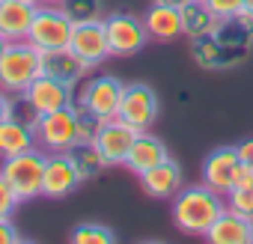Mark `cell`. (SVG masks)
Returning <instances> with one entry per match:
<instances>
[{
	"label": "cell",
	"instance_id": "1",
	"mask_svg": "<svg viewBox=\"0 0 253 244\" xmlns=\"http://www.w3.org/2000/svg\"><path fill=\"white\" fill-rule=\"evenodd\" d=\"M253 51V15L241 12L238 18L220 21L209 36L191 39V57L206 72H229L250 60Z\"/></svg>",
	"mask_w": 253,
	"mask_h": 244
},
{
	"label": "cell",
	"instance_id": "2",
	"mask_svg": "<svg viewBox=\"0 0 253 244\" xmlns=\"http://www.w3.org/2000/svg\"><path fill=\"white\" fill-rule=\"evenodd\" d=\"M223 208H226L223 194H217L206 182L191 185L173 197V223L185 235H203L206 238V232L211 229V223L217 220V214Z\"/></svg>",
	"mask_w": 253,
	"mask_h": 244
},
{
	"label": "cell",
	"instance_id": "3",
	"mask_svg": "<svg viewBox=\"0 0 253 244\" xmlns=\"http://www.w3.org/2000/svg\"><path fill=\"white\" fill-rule=\"evenodd\" d=\"M42 75V51L33 42H9L0 57V86L9 95L24 92Z\"/></svg>",
	"mask_w": 253,
	"mask_h": 244
},
{
	"label": "cell",
	"instance_id": "4",
	"mask_svg": "<svg viewBox=\"0 0 253 244\" xmlns=\"http://www.w3.org/2000/svg\"><path fill=\"white\" fill-rule=\"evenodd\" d=\"M45 164H48V152L42 149H27L21 155L3 158L0 176L9 182V188L15 191V197L21 203H30L36 197H42V179H45Z\"/></svg>",
	"mask_w": 253,
	"mask_h": 244
},
{
	"label": "cell",
	"instance_id": "5",
	"mask_svg": "<svg viewBox=\"0 0 253 244\" xmlns=\"http://www.w3.org/2000/svg\"><path fill=\"white\" fill-rule=\"evenodd\" d=\"M122 92H125V83L116 78V75H98L92 81H86L81 89L75 86V107L78 110H89L95 113L98 119H113L119 113V104H122Z\"/></svg>",
	"mask_w": 253,
	"mask_h": 244
},
{
	"label": "cell",
	"instance_id": "6",
	"mask_svg": "<svg viewBox=\"0 0 253 244\" xmlns=\"http://www.w3.org/2000/svg\"><path fill=\"white\" fill-rule=\"evenodd\" d=\"M104 30H107L110 57H134L149 42V30H146L143 18L131 15V12H110V15H104Z\"/></svg>",
	"mask_w": 253,
	"mask_h": 244
},
{
	"label": "cell",
	"instance_id": "7",
	"mask_svg": "<svg viewBox=\"0 0 253 244\" xmlns=\"http://www.w3.org/2000/svg\"><path fill=\"white\" fill-rule=\"evenodd\" d=\"M72 18L60 9V3H48V6H36L33 24H30V36L27 42H33L39 51H51V48H69L72 39Z\"/></svg>",
	"mask_w": 253,
	"mask_h": 244
},
{
	"label": "cell",
	"instance_id": "8",
	"mask_svg": "<svg viewBox=\"0 0 253 244\" xmlns=\"http://www.w3.org/2000/svg\"><path fill=\"white\" fill-rule=\"evenodd\" d=\"M158 113H161V101H158V92L149 83H143V81L125 83L122 104H119V113H116L122 122H128L137 131H149L155 125Z\"/></svg>",
	"mask_w": 253,
	"mask_h": 244
},
{
	"label": "cell",
	"instance_id": "9",
	"mask_svg": "<svg viewBox=\"0 0 253 244\" xmlns=\"http://www.w3.org/2000/svg\"><path fill=\"white\" fill-rule=\"evenodd\" d=\"M78 107H60L51 113H42L36 125V143L45 146V152H66L69 146L78 143Z\"/></svg>",
	"mask_w": 253,
	"mask_h": 244
},
{
	"label": "cell",
	"instance_id": "10",
	"mask_svg": "<svg viewBox=\"0 0 253 244\" xmlns=\"http://www.w3.org/2000/svg\"><path fill=\"white\" fill-rule=\"evenodd\" d=\"M137 134H140L137 128H131L128 122H122L119 116H113V119H104L98 125V134H95L92 143L98 146V152L107 161V167H125Z\"/></svg>",
	"mask_w": 253,
	"mask_h": 244
},
{
	"label": "cell",
	"instance_id": "11",
	"mask_svg": "<svg viewBox=\"0 0 253 244\" xmlns=\"http://www.w3.org/2000/svg\"><path fill=\"white\" fill-rule=\"evenodd\" d=\"M72 54L86 66V69H98L104 66V60L110 57V45H107V30H104V18L101 21H86V24H75L72 39H69Z\"/></svg>",
	"mask_w": 253,
	"mask_h": 244
},
{
	"label": "cell",
	"instance_id": "12",
	"mask_svg": "<svg viewBox=\"0 0 253 244\" xmlns=\"http://www.w3.org/2000/svg\"><path fill=\"white\" fill-rule=\"evenodd\" d=\"M203 182L214 188L217 194H229L235 188V179L241 173V158L235 146H217L203 158Z\"/></svg>",
	"mask_w": 253,
	"mask_h": 244
},
{
	"label": "cell",
	"instance_id": "13",
	"mask_svg": "<svg viewBox=\"0 0 253 244\" xmlns=\"http://www.w3.org/2000/svg\"><path fill=\"white\" fill-rule=\"evenodd\" d=\"M81 182L72 158L66 152H48V164H45V179H42V197L48 200H63L69 197Z\"/></svg>",
	"mask_w": 253,
	"mask_h": 244
},
{
	"label": "cell",
	"instance_id": "14",
	"mask_svg": "<svg viewBox=\"0 0 253 244\" xmlns=\"http://www.w3.org/2000/svg\"><path fill=\"white\" fill-rule=\"evenodd\" d=\"M24 95L33 101V107L39 113H51V110H60V107H69L75 101V86L57 81V78H48V75H39L27 89Z\"/></svg>",
	"mask_w": 253,
	"mask_h": 244
},
{
	"label": "cell",
	"instance_id": "15",
	"mask_svg": "<svg viewBox=\"0 0 253 244\" xmlns=\"http://www.w3.org/2000/svg\"><path fill=\"white\" fill-rule=\"evenodd\" d=\"M137 179H140V188H143V194H146V197H152V200H173V197L182 191L185 173H182L179 161L167 158L164 164H158V167L146 170V173H143V176H137Z\"/></svg>",
	"mask_w": 253,
	"mask_h": 244
},
{
	"label": "cell",
	"instance_id": "16",
	"mask_svg": "<svg viewBox=\"0 0 253 244\" xmlns=\"http://www.w3.org/2000/svg\"><path fill=\"white\" fill-rule=\"evenodd\" d=\"M206 241L209 244H253V220L232 208H223L217 220L211 223V229L206 232Z\"/></svg>",
	"mask_w": 253,
	"mask_h": 244
},
{
	"label": "cell",
	"instance_id": "17",
	"mask_svg": "<svg viewBox=\"0 0 253 244\" xmlns=\"http://www.w3.org/2000/svg\"><path fill=\"white\" fill-rule=\"evenodd\" d=\"M33 15H36V3H27V0H0V36L6 42H24L30 36Z\"/></svg>",
	"mask_w": 253,
	"mask_h": 244
},
{
	"label": "cell",
	"instance_id": "18",
	"mask_svg": "<svg viewBox=\"0 0 253 244\" xmlns=\"http://www.w3.org/2000/svg\"><path fill=\"white\" fill-rule=\"evenodd\" d=\"M167 158H170L167 143H164V140H158V137H155V134H149V131H140V134H137V140H134V146H131V152H128V161H125V167H128L134 176H143L146 170H152V167L164 164Z\"/></svg>",
	"mask_w": 253,
	"mask_h": 244
},
{
	"label": "cell",
	"instance_id": "19",
	"mask_svg": "<svg viewBox=\"0 0 253 244\" xmlns=\"http://www.w3.org/2000/svg\"><path fill=\"white\" fill-rule=\"evenodd\" d=\"M84 72H89L75 54L72 48H51V51H42V75L48 78H57L69 86H78L84 81Z\"/></svg>",
	"mask_w": 253,
	"mask_h": 244
},
{
	"label": "cell",
	"instance_id": "20",
	"mask_svg": "<svg viewBox=\"0 0 253 244\" xmlns=\"http://www.w3.org/2000/svg\"><path fill=\"white\" fill-rule=\"evenodd\" d=\"M143 24L149 30V39L155 42H176L182 33V12L167 3H152L143 15Z\"/></svg>",
	"mask_w": 253,
	"mask_h": 244
},
{
	"label": "cell",
	"instance_id": "21",
	"mask_svg": "<svg viewBox=\"0 0 253 244\" xmlns=\"http://www.w3.org/2000/svg\"><path fill=\"white\" fill-rule=\"evenodd\" d=\"M179 12H182V33L188 39L209 36L220 24V18L211 12V6L206 3V0H185V3L179 6Z\"/></svg>",
	"mask_w": 253,
	"mask_h": 244
},
{
	"label": "cell",
	"instance_id": "22",
	"mask_svg": "<svg viewBox=\"0 0 253 244\" xmlns=\"http://www.w3.org/2000/svg\"><path fill=\"white\" fill-rule=\"evenodd\" d=\"M33 146H36V128L24 125V122H15V119L0 122V158L21 155Z\"/></svg>",
	"mask_w": 253,
	"mask_h": 244
},
{
	"label": "cell",
	"instance_id": "23",
	"mask_svg": "<svg viewBox=\"0 0 253 244\" xmlns=\"http://www.w3.org/2000/svg\"><path fill=\"white\" fill-rule=\"evenodd\" d=\"M66 155L72 158V164H75V170H78L81 182L95 179V176L107 167V161L101 158V152H98V146H95L92 140H78L75 146H69V149H66Z\"/></svg>",
	"mask_w": 253,
	"mask_h": 244
},
{
	"label": "cell",
	"instance_id": "24",
	"mask_svg": "<svg viewBox=\"0 0 253 244\" xmlns=\"http://www.w3.org/2000/svg\"><path fill=\"white\" fill-rule=\"evenodd\" d=\"M60 9L72 18V24L101 21L104 18V0H60Z\"/></svg>",
	"mask_w": 253,
	"mask_h": 244
},
{
	"label": "cell",
	"instance_id": "25",
	"mask_svg": "<svg viewBox=\"0 0 253 244\" xmlns=\"http://www.w3.org/2000/svg\"><path fill=\"white\" fill-rule=\"evenodd\" d=\"M69 241L72 244H113L116 235L110 226L104 223H78L72 232H69Z\"/></svg>",
	"mask_w": 253,
	"mask_h": 244
},
{
	"label": "cell",
	"instance_id": "26",
	"mask_svg": "<svg viewBox=\"0 0 253 244\" xmlns=\"http://www.w3.org/2000/svg\"><path fill=\"white\" fill-rule=\"evenodd\" d=\"M9 119L24 122V125L36 128V125H39V119H42V113L33 107V101H30L24 92H15V95H9Z\"/></svg>",
	"mask_w": 253,
	"mask_h": 244
},
{
	"label": "cell",
	"instance_id": "27",
	"mask_svg": "<svg viewBox=\"0 0 253 244\" xmlns=\"http://www.w3.org/2000/svg\"><path fill=\"white\" fill-rule=\"evenodd\" d=\"M226 208H232V211L253 220V185H235L226 194Z\"/></svg>",
	"mask_w": 253,
	"mask_h": 244
},
{
	"label": "cell",
	"instance_id": "28",
	"mask_svg": "<svg viewBox=\"0 0 253 244\" xmlns=\"http://www.w3.org/2000/svg\"><path fill=\"white\" fill-rule=\"evenodd\" d=\"M211 6V12L220 18V21H229V18H238L244 12V0H206Z\"/></svg>",
	"mask_w": 253,
	"mask_h": 244
},
{
	"label": "cell",
	"instance_id": "29",
	"mask_svg": "<svg viewBox=\"0 0 253 244\" xmlns=\"http://www.w3.org/2000/svg\"><path fill=\"white\" fill-rule=\"evenodd\" d=\"M101 122H104V119H98L95 113L81 110V113H78V140H95Z\"/></svg>",
	"mask_w": 253,
	"mask_h": 244
},
{
	"label": "cell",
	"instance_id": "30",
	"mask_svg": "<svg viewBox=\"0 0 253 244\" xmlns=\"http://www.w3.org/2000/svg\"><path fill=\"white\" fill-rule=\"evenodd\" d=\"M18 205H21V200L15 197V191L9 188V182L0 176V220H3V217H12Z\"/></svg>",
	"mask_w": 253,
	"mask_h": 244
},
{
	"label": "cell",
	"instance_id": "31",
	"mask_svg": "<svg viewBox=\"0 0 253 244\" xmlns=\"http://www.w3.org/2000/svg\"><path fill=\"white\" fill-rule=\"evenodd\" d=\"M15 241H21L18 229L12 223V217H3V220H0V244H15Z\"/></svg>",
	"mask_w": 253,
	"mask_h": 244
},
{
	"label": "cell",
	"instance_id": "32",
	"mask_svg": "<svg viewBox=\"0 0 253 244\" xmlns=\"http://www.w3.org/2000/svg\"><path fill=\"white\" fill-rule=\"evenodd\" d=\"M235 149H238V158H241V164L253 170V137H247V140H241V143H238Z\"/></svg>",
	"mask_w": 253,
	"mask_h": 244
},
{
	"label": "cell",
	"instance_id": "33",
	"mask_svg": "<svg viewBox=\"0 0 253 244\" xmlns=\"http://www.w3.org/2000/svg\"><path fill=\"white\" fill-rule=\"evenodd\" d=\"M9 119V92L0 86V122Z\"/></svg>",
	"mask_w": 253,
	"mask_h": 244
},
{
	"label": "cell",
	"instance_id": "34",
	"mask_svg": "<svg viewBox=\"0 0 253 244\" xmlns=\"http://www.w3.org/2000/svg\"><path fill=\"white\" fill-rule=\"evenodd\" d=\"M155 3H167V6H176V9H179L185 0H155Z\"/></svg>",
	"mask_w": 253,
	"mask_h": 244
},
{
	"label": "cell",
	"instance_id": "35",
	"mask_svg": "<svg viewBox=\"0 0 253 244\" xmlns=\"http://www.w3.org/2000/svg\"><path fill=\"white\" fill-rule=\"evenodd\" d=\"M244 12H250V15H253V0H244Z\"/></svg>",
	"mask_w": 253,
	"mask_h": 244
},
{
	"label": "cell",
	"instance_id": "36",
	"mask_svg": "<svg viewBox=\"0 0 253 244\" xmlns=\"http://www.w3.org/2000/svg\"><path fill=\"white\" fill-rule=\"evenodd\" d=\"M6 45H9V42H6L3 36H0V57H3V51H6Z\"/></svg>",
	"mask_w": 253,
	"mask_h": 244
},
{
	"label": "cell",
	"instance_id": "37",
	"mask_svg": "<svg viewBox=\"0 0 253 244\" xmlns=\"http://www.w3.org/2000/svg\"><path fill=\"white\" fill-rule=\"evenodd\" d=\"M45 3H60V0H45Z\"/></svg>",
	"mask_w": 253,
	"mask_h": 244
},
{
	"label": "cell",
	"instance_id": "38",
	"mask_svg": "<svg viewBox=\"0 0 253 244\" xmlns=\"http://www.w3.org/2000/svg\"><path fill=\"white\" fill-rule=\"evenodd\" d=\"M27 3H36V6H39V0H27Z\"/></svg>",
	"mask_w": 253,
	"mask_h": 244
}]
</instances>
